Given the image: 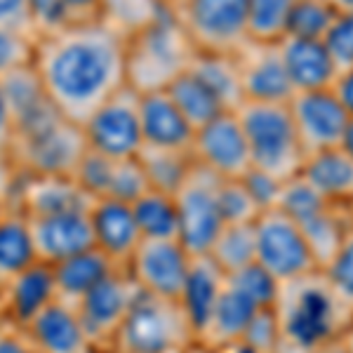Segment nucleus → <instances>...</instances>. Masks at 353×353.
Returning a JSON list of instances; mask_svg holds the SVG:
<instances>
[{"mask_svg":"<svg viewBox=\"0 0 353 353\" xmlns=\"http://www.w3.org/2000/svg\"><path fill=\"white\" fill-rule=\"evenodd\" d=\"M337 14L339 10L330 0H297L292 8V14H290L288 36L325 41Z\"/></svg>","mask_w":353,"mask_h":353,"instance_id":"obj_37","label":"nucleus"},{"mask_svg":"<svg viewBox=\"0 0 353 353\" xmlns=\"http://www.w3.org/2000/svg\"><path fill=\"white\" fill-rule=\"evenodd\" d=\"M288 78L292 83L294 94L313 92V90L332 88L339 76V66L330 54L325 41L285 36L278 43Z\"/></svg>","mask_w":353,"mask_h":353,"instance_id":"obj_21","label":"nucleus"},{"mask_svg":"<svg viewBox=\"0 0 353 353\" xmlns=\"http://www.w3.org/2000/svg\"><path fill=\"white\" fill-rule=\"evenodd\" d=\"M0 299L8 323L26 327L45 306L57 299L54 271L45 261H36L28 269L17 273L10 283L0 288Z\"/></svg>","mask_w":353,"mask_h":353,"instance_id":"obj_22","label":"nucleus"},{"mask_svg":"<svg viewBox=\"0 0 353 353\" xmlns=\"http://www.w3.org/2000/svg\"><path fill=\"white\" fill-rule=\"evenodd\" d=\"M28 224H31V236L33 243H36L38 261H45L50 266L94 248L90 210L28 217Z\"/></svg>","mask_w":353,"mask_h":353,"instance_id":"obj_17","label":"nucleus"},{"mask_svg":"<svg viewBox=\"0 0 353 353\" xmlns=\"http://www.w3.org/2000/svg\"><path fill=\"white\" fill-rule=\"evenodd\" d=\"M226 281L231 283L236 290H241L245 297H250L259 309H273L278 301V294H281V281L271 276L269 271L264 269L261 264H250L245 269L231 273L226 276Z\"/></svg>","mask_w":353,"mask_h":353,"instance_id":"obj_38","label":"nucleus"},{"mask_svg":"<svg viewBox=\"0 0 353 353\" xmlns=\"http://www.w3.org/2000/svg\"><path fill=\"white\" fill-rule=\"evenodd\" d=\"M165 3H168V5H174V3H176V0H165Z\"/></svg>","mask_w":353,"mask_h":353,"instance_id":"obj_60","label":"nucleus"},{"mask_svg":"<svg viewBox=\"0 0 353 353\" xmlns=\"http://www.w3.org/2000/svg\"><path fill=\"white\" fill-rule=\"evenodd\" d=\"M196 52L189 33L170 10L161 21L128 41V85L139 94L165 90L191 66Z\"/></svg>","mask_w":353,"mask_h":353,"instance_id":"obj_4","label":"nucleus"},{"mask_svg":"<svg viewBox=\"0 0 353 353\" xmlns=\"http://www.w3.org/2000/svg\"><path fill=\"white\" fill-rule=\"evenodd\" d=\"M318 353H351V349L344 344V339H339V341H332V344H327L325 349H321Z\"/></svg>","mask_w":353,"mask_h":353,"instance_id":"obj_54","label":"nucleus"},{"mask_svg":"<svg viewBox=\"0 0 353 353\" xmlns=\"http://www.w3.org/2000/svg\"><path fill=\"white\" fill-rule=\"evenodd\" d=\"M214 353H257V351H252L250 346H245L243 341H238V344H231V346H226V349H219Z\"/></svg>","mask_w":353,"mask_h":353,"instance_id":"obj_55","label":"nucleus"},{"mask_svg":"<svg viewBox=\"0 0 353 353\" xmlns=\"http://www.w3.org/2000/svg\"><path fill=\"white\" fill-rule=\"evenodd\" d=\"M321 271L334 292L353 309V229L346 233L344 243L339 245L334 257Z\"/></svg>","mask_w":353,"mask_h":353,"instance_id":"obj_43","label":"nucleus"},{"mask_svg":"<svg viewBox=\"0 0 353 353\" xmlns=\"http://www.w3.org/2000/svg\"><path fill=\"white\" fill-rule=\"evenodd\" d=\"M38 353H94L73 304L54 299L24 327Z\"/></svg>","mask_w":353,"mask_h":353,"instance_id":"obj_20","label":"nucleus"},{"mask_svg":"<svg viewBox=\"0 0 353 353\" xmlns=\"http://www.w3.org/2000/svg\"><path fill=\"white\" fill-rule=\"evenodd\" d=\"M36 261L38 252L28 217L19 208H12L0 221V288Z\"/></svg>","mask_w":353,"mask_h":353,"instance_id":"obj_28","label":"nucleus"},{"mask_svg":"<svg viewBox=\"0 0 353 353\" xmlns=\"http://www.w3.org/2000/svg\"><path fill=\"white\" fill-rule=\"evenodd\" d=\"M241 341L257 353H281V327H278L276 309H261L252 318Z\"/></svg>","mask_w":353,"mask_h":353,"instance_id":"obj_45","label":"nucleus"},{"mask_svg":"<svg viewBox=\"0 0 353 353\" xmlns=\"http://www.w3.org/2000/svg\"><path fill=\"white\" fill-rule=\"evenodd\" d=\"M94 248L109 257L118 269H128L130 259L141 245V231L134 219L132 203L99 198L90 210Z\"/></svg>","mask_w":353,"mask_h":353,"instance_id":"obj_18","label":"nucleus"},{"mask_svg":"<svg viewBox=\"0 0 353 353\" xmlns=\"http://www.w3.org/2000/svg\"><path fill=\"white\" fill-rule=\"evenodd\" d=\"M66 5L76 21H97L104 0H66Z\"/></svg>","mask_w":353,"mask_h":353,"instance_id":"obj_52","label":"nucleus"},{"mask_svg":"<svg viewBox=\"0 0 353 353\" xmlns=\"http://www.w3.org/2000/svg\"><path fill=\"white\" fill-rule=\"evenodd\" d=\"M137 158H139L141 168H144L151 189L172 193V196L184 184L186 174L193 168V156L186 151H168L144 146Z\"/></svg>","mask_w":353,"mask_h":353,"instance_id":"obj_35","label":"nucleus"},{"mask_svg":"<svg viewBox=\"0 0 353 353\" xmlns=\"http://www.w3.org/2000/svg\"><path fill=\"white\" fill-rule=\"evenodd\" d=\"M346 212H349V221H351V229H353V203L346 205Z\"/></svg>","mask_w":353,"mask_h":353,"instance_id":"obj_59","label":"nucleus"},{"mask_svg":"<svg viewBox=\"0 0 353 353\" xmlns=\"http://www.w3.org/2000/svg\"><path fill=\"white\" fill-rule=\"evenodd\" d=\"M0 353H38L33 341L28 339L26 330L12 323L0 325Z\"/></svg>","mask_w":353,"mask_h":353,"instance_id":"obj_49","label":"nucleus"},{"mask_svg":"<svg viewBox=\"0 0 353 353\" xmlns=\"http://www.w3.org/2000/svg\"><path fill=\"white\" fill-rule=\"evenodd\" d=\"M288 104L292 121L297 125V134L306 151V158L321 151L339 149L351 116L341 106L332 88L297 92Z\"/></svg>","mask_w":353,"mask_h":353,"instance_id":"obj_12","label":"nucleus"},{"mask_svg":"<svg viewBox=\"0 0 353 353\" xmlns=\"http://www.w3.org/2000/svg\"><path fill=\"white\" fill-rule=\"evenodd\" d=\"M83 134L88 149L116 161L137 158L144 149L139 92L130 85L116 92L83 123Z\"/></svg>","mask_w":353,"mask_h":353,"instance_id":"obj_10","label":"nucleus"},{"mask_svg":"<svg viewBox=\"0 0 353 353\" xmlns=\"http://www.w3.org/2000/svg\"><path fill=\"white\" fill-rule=\"evenodd\" d=\"M139 113L144 146L191 153L196 128L186 121V116L179 111V106L172 101V97L168 94V90L141 92Z\"/></svg>","mask_w":353,"mask_h":353,"instance_id":"obj_19","label":"nucleus"},{"mask_svg":"<svg viewBox=\"0 0 353 353\" xmlns=\"http://www.w3.org/2000/svg\"><path fill=\"white\" fill-rule=\"evenodd\" d=\"M224 285H226V273L208 254L191 259V269L189 276H186V285L179 297V304L186 311V316H189L193 332H196L198 339H201L203 330L208 325L214 306H217Z\"/></svg>","mask_w":353,"mask_h":353,"instance_id":"obj_25","label":"nucleus"},{"mask_svg":"<svg viewBox=\"0 0 353 353\" xmlns=\"http://www.w3.org/2000/svg\"><path fill=\"white\" fill-rule=\"evenodd\" d=\"M264 210L252 198L243 179L221 181V217L224 224H254Z\"/></svg>","mask_w":353,"mask_h":353,"instance_id":"obj_40","label":"nucleus"},{"mask_svg":"<svg viewBox=\"0 0 353 353\" xmlns=\"http://www.w3.org/2000/svg\"><path fill=\"white\" fill-rule=\"evenodd\" d=\"M0 325H3V323H0Z\"/></svg>","mask_w":353,"mask_h":353,"instance_id":"obj_61","label":"nucleus"},{"mask_svg":"<svg viewBox=\"0 0 353 353\" xmlns=\"http://www.w3.org/2000/svg\"><path fill=\"white\" fill-rule=\"evenodd\" d=\"M193 254L181 241H141L128 264V273L144 292L179 301Z\"/></svg>","mask_w":353,"mask_h":353,"instance_id":"obj_13","label":"nucleus"},{"mask_svg":"<svg viewBox=\"0 0 353 353\" xmlns=\"http://www.w3.org/2000/svg\"><path fill=\"white\" fill-rule=\"evenodd\" d=\"M172 10L165 0H104L97 21L111 28L123 41H132Z\"/></svg>","mask_w":353,"mask_h":353,"instance_id":"obj_29","label":"nucleus"},{"mask_svg":"<svg viewBox=\"0 0 353 353\" xmlns=\"http://www.w3.org/2000/svg\"><path fill=\"white\" fill-rule=\"evenodd\" d=\"M208 257L219 266L226 276L245 269L257 261V241L254 224H226L214 241Z\"/></svg>","mask_w":353,"mask_h":353,"instance_id":"obj_34","label":"nucleus"},{"mask_svg":"<svg viewBox=\"0 0 353 353\" xmlns=\"http://www.w3.org/2000/svg\"><path fill=\"white\" fill-rule=\"evenodd\" d=\"M113 170H116V158H109L99 151L88 149L73 176L94 201H99V198H109Z\"/></svg>","mask_w":353,"mask_h":353,"instance_id":"obj_41","label":"nucleus"},{"mask_svg":"<svg viewBox=\"0 0 353 353\" xmlns=\"http://www.w3.org/2000/svg\"><path fill=\"white\" fill-rule=\"evenodd\" d=\"M243 184L248 186V191L252 193V198L259 203L261 210H271L278 205V198H281V189L283 181L276 179L273 174L264 172V170L250 168L243 176Z\"/></svg>","mask_w":353,"mask_h":353,"instance_id":"obj_47","label":"nucleus"},{"mask_svg":"<svg viewBox=\"0 0 353 353\" xmlns=\"http://www.w3.org/2000/svg\"><path fill=\"white\" fill-rule=\"evenodd\" d=\"M0 83H3L5 101H8L10 116H12L14 123V134L21 132V130L36 128V125L50 121L59 113L50 101L48 92H45L33 64L8 73V76L0 78Z\"/></svg>","mask_w":353,"mask_h":353,"instance_id":"obj_24","label":"nucleus"},{"mask_svg":"<svg viewBox=\"0 0 353 353\" xmlns=\"http://www.w3.org/2000/svg\"><path fill=\"white\" fill-rule=\"evenodd\" d=\"M139 292L141 288L134 283L128 269H118L78 301V318H81L94 351L113 349V341L121 332L125 318H128Z\"/></svg>","mask_w":353,"mask_h":353,"instance_id":"obj_11","label":"nucleus"},{"mask_svg":"<svg viewBox=\"0 0 353 353\" xmlns=\"http://www.w3.org/2000/svg\"><path fill=\"white\" fill-rule=\"evenodd\" d=\"M36 38L0 26V78L33 64Z\"/></svg>","mask_w":353,"mask_h":353,"instance_id":"obj_44","label":"nucleus"},{"mask_svg":"<svg viewBox=\"0 0 353 353\" xmlns=\"http://www.w3.org/2000/svg\"><path fill=\"white\" fill-rule=\"evenodd\" d=\"M0 26L31 36L28 0H0ZM33 38V36H31Z\"/></svg>","mask_w":353,"mask_h":353,"instance_id":"obj_48","label":"nucleus"},{"mask_svg":"<svg viewBox=\"0 0 353 353\" xmlns=\"http://www.w3.org/2000/svg\"><path fill=\"white\" fill-rule=\"evenodd\" d=\"M299 229L304 233L313 257L318 261V269H323V266L334 257L339 245L344 243L346 233L351 231L346 205H334V203L327 205L325 210H321V212H316L313 217L301 221Z\"/></svg>","mask_w":353,"mask_h":353,"instance_id":"obj_31","label":"nucleus"},{"mask_svg":"<svg viewBox=\"0 0 353 353\" xmlns=\"http://www.w3.org/2000/svg\"><path fill=\"white\" fill-rule=\"evenodd\" d=\"M28 21L36 41L52 38L76 24L66 0H28Z\"/></svg>","mask_w":353,"mask_h":353,"instance_id":"obj_39","label":"nucleus"},{"mask_svg":"<svg viewBox=\"0 0 353 353\" xmlns=\"http://www.w3.org/2000/svg\"><path fill=\"white\" fill-rule=\"evenodd\" d=\"M273 309L281 327V353H318L344 339L353 325V309L321 269L283 283Z\"/></svg>","mask_w":353,"mask_h":353,"instance_id":"obj_2","label":"nucleus"},{"mask_svg":"<svg viewBox=\"0 0 353 353\" xmlns=\"http://www.w3.org/2000/svg\"><path fill=\"white\" fill-rule=\"evenodd\" d=\"M85 151L88 141L83 125L66 121L61 113H57L36 128L17 132L10 146V158L21 174L73 176Z\"/></svg>","mask_w":353,"mask_h":353,"instance_id":"obj_6","label":"nucleus"},{"mask_svg":"<svg viewBox=\"0 0 353 353\" xmlns=\"http://www.w3.org/2000/svg\"><path fill=\"white\" fill-rule=\"evenodd\" d=\"M344 344L349 346V349H351V353H353V325H351V330H349V332L344 334Z\"/></svg>","mask_w":353,"mask_h":353,"instance_id":"obj_58","label":"nucleus"},{"mask_svg":"<svg viewBox=\"0 0 353 353\" xmlns=\"http://www.w3.org/2000/svg\"><path fill=\"white\" fill-rule=\"evenodd\" d=\"M12 139H14V123L12 116H10L8 101H5L3 83H0V153H10Z\"/></svg>","mask_w":353,"mask_h":353,"instance_id":"obj_50","label":"nucleus"},{"mask_svg":"<svg viewBox=\"0 0 353 353\" xmlns=\"http://www.w3.org/2000/svg\"><path fill=\"white\" fill-rule=\"evenodd\" d=\"M301 174L316 186L330 203H353V158L341 149L313 153L306 158Z\"/></svg>","mask_w":353,"mask_h":353,"instance_id":"obj_27","label":"nucleus"},{"mask_svg":"<svg viewBox=\"0 0 353 353\" xmlns=\"http://www.w3.org/2000/svg\"><path fill=\"white\" fill-rule=\"evenodd\" d=\"M198 346L179 301L141 290L113 341V353H191Z\"/></svg>","mask_w":353,"mask_h":353,"instance_id":"obj_5","label":"nucleus"},{"mask_svg":"<svg viewBox=\"0 0 353 353\" xmlns=\"http://www.w3.org/2000/svg\"><path fill=\"white\" fill-rule=\"evenodd\" d=\"M168 94L172 97V101L179 106V111L186 116L193 128H203L210 121H214L221 113H226L224 104L219 101V97L212 92V90L205 85L191 68H186L184 73L174 78L172 83L168 85Z\"/></svg>","mask_w":353,"mask_h":353,"instance_id":"obj_32","label":"nucleus"},{"mask_svg":"<svg viewBox=\"0 0 353 353\" xmlns=\"http://www.w3.org/2000/svg\"><path fill=\"white\" fill-rule=\"evenodd\" d=\"M172 12L198 52L238 54L248 45V0H176Z\"/></svg>","mask_w":353,"mask_h":353,"instance_id":"obj_8","label":"nucleus"},{"mask_svg":"<svg viewBox=\"0 0 353 353\" xmlns=\"http://www.w3.org/2000/svg\"><path fill=\"white\" fill-rule=\"evenodd\" d=\"M14 196V208H19L26 217L78 212L92 210L94 205V198L78 184L76 176L64 174H21Z\"/></svg>","mask_w":353,"mask_h":353,"instance_id":"obj_16","label":"nucleus"},{"mask_svg":"<svg viewBox=\"0 0 353 353\" xmlns=\"http://www.w3.org/2000/svg\"><path fill=\"white\" fill-rule=\"evenodd\" d=\"M339 12H353V0H330Z\"/></svg>","mask_w":353,"mask_h":353,"instance_id":"obj_56","label":"nucleus"},{"mask_svg":"<svg viewBox=\"0 0 353 353\" xmlns=\"http://www.w3.org/2000/svg\"><path fill=\"white\" fill-rule=\"evenodd\" d=\"M297 0H248V41L281 43Z\"/></svg>","mask_w":353,"mask_h":353,"instance_id":"obj_36","label":"nucleus"},{"mask_svg":"<svg viewBox=\"0 0 353 353\" xmlns=\"http://www.w3.org/2000/svg\"><path fill=\"white\" fill-rule=\"evenodd\" d=\"M221 176L193 161L191 172L174 193L179 241L193 257L208 254L226 226L221 217Z\"/></svg>","mask_w":353,"mask_h":353,"instance_id":"obj_7","label":"nucleus"},{"mask_svg":"<svg viewBox=\"0 0 353 353\" xmlns=\"http://www.w3.org/2000/svg\"><path fill=\"white\" fill-rule=\"evenodd\" d=\"M33 68L54 109L83 125L128 88V41L101 21H76L52 38L36 41Z\"/></svg>","mask_w":353,"mask_h":353,"instance_id":"obj_1","label":"nucleus"},{"mask_svg":"<svg viewBox=\"0 0 353 353\" xmlns=\"http://www.w3.org/2000/svg\"><path fill=\"white\" fill-rule=\"evenodd\" d=\"M193 161L221 179H241L252 168L248 139L236 111H226L196 130L191 146Z\"/></svg>","mask_w":353,"mask_h":353,"instance_id":"obj_14","label":"nucleus"},{"mask_svg":"<svg viewBox=\"0 0 353 353\" xmlns=\"http://www.w3.org/2000/svg\"><path fill=\"white\" fill-rule=\"evenodd\" d=\"M339 149L344 151L346 156H351V158H353V118H351V121H349V128H346V132H344V139H341Z\"/></svg>","mask_w":353,"mask_h":353,"instance_id":"obj_53","label":"nucleus"},{"mask_svg":"<svg viewBox=\"0 0 353 353\" xmlns=\"http://www.w3.org/2000/svg\"><path fill=\"white\" fill-rule=\"evenodd\" d=\"M330 54L334 57L339 71L353 68V12H339L325 36Z\"/></svg>","mask_w":353,"mask_h":353,"instance_id":"obj_46","label":"nucleus"},{"mask_svg":"<svg viewBox=\"0 0 353 353\" xmlns=\"http://www.w3.org/2000/svg\"><path fill=\"white\" fill-rule=\"evenodd\" d=\"M236 59L245 101L288 104L294 97L278 43H248Z\"/></svg>","mask_w":353,"mask_h":353,"instance_id":"obj_15","label":"nucleus"},{"mask_svg":"<svg viewBox=\"0 0 353 353\" xmlns=\"http://www.w3.org/2000/svg\"><path fill=\"white\" fill-rule=\"evenodd\" d=\"M332 90H334V94L339 97V101L346 109V113L353 118V68H344V71H339Z\"/></svg>","mask_w":353,"mask_h":353,"instance_id":"obj_51","label":"nucleus"},{"mask_svg":"<svg viewBox=\"0 0 353 353\" xmlns=\"http://www.w3.org/2000/svg\"><path fill=\"white\" fill-rule=\"evenodd\" d=\"M236 113L248 139L252 168L264 170L281 181L301 174L306 151L299 141L290 104L243 101Z\"/></svg>","mask_w":353,"mask_h":353,"instance_id":"obj_3","label":"nucleus"},{"mask_svg":"<svg viewBox=\"0 0 353 353\" xmlns=\"http://www.w3.org/2000/svg\"><path fill=\"white\" fill-rule=\"evenodd\" d=\"M10 210H12V205L8 203V198H5V193L0 191V221L5 219V214H8Z\"/></svg>","mask_w":353,"mask_h":353,"instance_id":"obj_57","label":"nucleus"},{"mask_svg":"<svg viewBox=\"0 0 353 353\" xmlns=\"http://www.w3.org/2000/svg\"><path fill=\"white\" fill-rule=\"evenodd\" d=\"M149 189H151L149 179H146V172H144V168H141L139 158H123V161H116L109 198L123 201V203H134L137 198L144 196Z\"/></svg>","mask_w":353,"mask_h":353,"instance_id":"obj_42","label":"nucleus"},{"mask_svg":"<svg viewBox=\"0 0 353 353\" xmlns=\"http://www.w3.org/2000/svg\"><path fill=\"white\" fill-rule=\"evenodd\" d=\"M259 311L261 309L252 299L245 297L241 290H236L226 281L217 306H214L212 316H210L208 325H205L201 339H198V346L208 353H214L231 344H238Z\"/></svg>","mask_w":353,"mask_h":353,"instance_id":"obj_23","label":"nucleus"},{"mask_svg":"<svg viewBox=\"0 0 353 353\" xmlns=\"http://www.w3.org/2000/svg\"><path fill=\"white\" fill-rule=\"evenodd\" d=\"M144 241H179V212L172 193L149 189L132 203Z\"/></svg>","mask_w":353,"mask_h":353,"instance_id":"obj_33","label":"nucleus"},{"mask_svg":"<svg viewBox=\"0 0 353 353\" xmlns=\"http://www.w3.org/2000/svg\"><path fill=\"white\" fill-rule=\"evenodd\" d=\"M191 71L219 97V101L229 111H238L245 101L241 85V68L236 54L219 52H196L191 61Z\"/></svg>","mask_w":353,"mask_h":353,"instance_id":"obj_30","label":"nucleus"},{"mask_svg":"<svg viewBox=\"0 0 353 353\" xmlns=\"http://www.w3.org/2000/svg\"><path fill=\"white\" fill-rule=\"evenodd\" d=\"M254 241H257V264L264 266L276 281L290 283L318 271V261L299 224L283 210L271 208L259 214V219L254 221Z\"/></svg>","mask_w":353,"mask_h":353,"instance_id":"obj_9","label":"nucleus"},{"mask_svg":"<svg viewBox=\"0 0 353 353\" xmlns=\"http://www.w3.org/2000/svg\"><path fill=\"white\" fill-rule=\"evenodd\" d=\"M57 283V299L76 306L94 285L109 278L118 266L101 250L90 248L52 266Z\"/></svg>","mask_w":353,"mask_h":353,"instance_id":"obj_26","label":"nucleus"}]
</instances>
